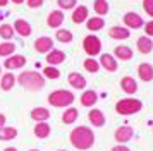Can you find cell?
Masks as SVG:
<instances>
[{"label":"cell","instance_id":"cell-22","mask_svg":"<svg viewBox=\"0 0 153 151\" xmlns=\"http://www.w3.org/2000/svg\"><path fill=\"white\" fill-rule=\"evenodd\" d=\"M47 22H48L50 27H59L64 22V14L60 12V10H53V12H50Z\"/></svg>","mask_w":153,"mask_h":151},{"label":"cell","instance_id":"cell-21","mask_svg":"<svg viewBox=\"0 0 153 151\" xmlns=\"http://www.w3.org/2000/svg\"><path fill=\"white\" fill-rule=\"evenodd\" d=\"M86 17H88V9H86L84 5L76 7V10L72 12V21H74L76 24H81V22H84V21H86Z\"/></svg>","mask_w":153,"mask_h":151},{"label":"cell","instance_id":"cell-12","mask_svg":"<svg viewBox=\"0 0 153 151\" xmlns=\"http://www.w3.org/2000/svg\"><path fill=\"white\" fill-rule=\"evenodd\" d=\"M14 31H17V34H21V36H29L31 34V26H29L28 21L24 19H16L14 22Z\"/></svg>","mask_w":153,"mask_h":151},{"label":"cell","instance_id":"cell-44","mask_svg":"<svg viewBox=\"0 0 153 151\" xmlns=\"http://www.w3.org/2000/svg\"><path fill=\"white\" fill-rule=\"evenodd\" d=\"M29 151H40V150H29Z\"/></svg>","mask_w":153,"mask_h":151},{"label":"cell","instance_id":"cell-2","mask_svg":"<svg viewBox=\"0 0 153 151\" xmlns=\"http://www.w3.org/2000/svg\"><path fill=\"white\" fill-rule=\"evenodd\" d=\"M17 81H19L21 86H24L26 89H31V91H38V89H42L43 86H45L43 76L38 74V72H29V70L22 72Z\"/></svg>","mask_w":153,"mask_h":151},{"label":"cell","instance_id":"cell-19","mask_svg":"<svg viewBox=\"0 0 153 151\" xmlns=\"http://www.w3.org/2000/svg\"><path fill=\"white\" fill-rule=\"evenodd\" d=\"M50 132H52V129H50V125H48L47 122H38V124L35 125V136L40 137V139L48 137Z\"/></svg>","mask_w":153,"mask_h":151},{"label":"cell","instance_id":"cell-34","mask_svg":"<svg viewBox=\"0 0 153 151\" xmlns=\"http://www.w3.org/2000/svg\"><path fill=\"white\" fill-rule=\"evenodd\" d=\"M84 69L90 70V72H97L100 69V64L97 60H93V58H88V60H84Z\"/></svg>","mask_w":153,"mask_h":151},{"label":"cell","instance_id":"cell-28","mask_svg":"<svg viewBox=\"0 0 153 151\" xmlns=\"http://www.w3.org/2000/svg\"><path fill=\"white\" fill-rule=\"evenodd\" d=\"M55 38L60 41V43H69V41H72V33L67 31V29H57Z\"/></svg>","mask_w":153,"mask_h":151},{"label":"cell","instance_id":"cell-10","mask_svg":"<svg viewBox=\"0 0 153 151\" xmlns=\"http://www.w3.org/2000/svg\"><path fill=\"white\" fill-rule=\"evenodd\" d=\"M120 88L124 89L127 95H134L138 91V84H136V81L132 79L131 76H126V77L120 79Z\"/></svg>","mask_w":153,"mask_h":151},{"label":"cell","instance_id":"cell-13","mask_svg":"<svg viewBox=\"0 0 153 151\" xmlns=\"http://www.w3.org/2000/svg\"><path fill=\"white\" fill-rule=\"evenodd\" d=\"M90 122L95 125V127H103L105 125V115L102 110L98 108H93L90 112Z\"/></svg>","mask_w":153,"mask_h":151},{"label":"cell","instance_id":"cell-45","mask_svg":"<svg viewBox=\"0 0 153 151\" xmlns=\"http://www.w3.org/2000/svg\"><path fill=\"white\" fill-rule=\"evenodd\" d=\"M60 151H65V150H60Z\"/></svg>","mask_w":153,"mask_h":151},{"label":"cell","instance_id":"cell-23","mask_svg":"<svg viewBox=\"0 0 153 151\" xmlns=\"http://www.w3.org/2000/svg\"><path fill=\"white\" fill-rule=\"evenodd\" d=\"M14 84H16V77H14V74H10V72L4 74L2 81H0V88L4 89V91H10V89L14 88Z\"/></svg>","mask_w":153,"mask_h":151},{"label":"cell","instance_id":"cell-20","mask_svg":"<svg viewBox=\"0 0 153 151\" xmlns=\"http://www.w3.org/2000/svg\"><path fill=\"white\" fill-rule=\"evenodd\" d=\"M98 101V95L95 91H84L81 95V105L83 107H93Z\"/></svg>","mask_w":153,"mask_h":151},{"label":"cell","instance_id":"cell-11","mask_svg":"<svg viewBox=\"0 0 153 151\" xmlns=\"http://www.w3.org/2000/svg\"><path fill=\"white\" fill-rule=\"evenodd\" d=\"M138 76L141 77V81H145V82L152 81V79H153V67H152V64H139Z\"/></svg>","mask_w":153,"mask_h":151},{"label":"cell","instance_id":"cell-38","mask_svg":"<svg viewBox=\"0 0 153 151\" xmlns=\"http://www.w3.org/2000/svg\"><path fill=\"white\" fill-rule=\"evenodd\" d=\"M43 0H28V5L31 7V9H36V7H42Z\"/></svg>","mask_w":153,"mask_h":151},{"label":"cell","instance_id":"cell-6","mask_svg":"<svg viewBox=\"0 0 153 151\" xmlns=\"http://www.w3.org/2000/svg\"><path fill=\"white\" fill-rule=\"evenodd\" d=\"M52 47H53V41H52V38H48V36H42V38H38V40L35 41V48H36V52H40V53L50 52Z\"/></svg>","mask_w":153,"mask_h":151},{"label":"cell","instance_id":"cell-42","mask_svg":"<svg viewBox=\"0 0 153 151\" xmlns=\"http://www.w3.org/2000/svg\"><path fill=\"white\" fill-rule=\"evenodd\" d=\"M12 2H14V4H17V5H19V4H22V2H24V0H12Z\"/></svg>","mask_w":153,"mask_h":151},{"label":"cell","instance_id":"cell-46","mask_svg":"<svg viewBox=\"0 0 153 151\" xmlns=\"http://www.w3.org/2000/svg\"><path fill=\"white\" fill-rule=\"evenodd\" d=\"M0 70H2V69H0Z\"/></svg>","mask_w":153,"mask_h":151},{"label":"cell","instance_id":"cell-7","mask_svg":"<svg viewBox=\"0 0 153 151\" xmlns=\"http://www.w3.org/2000/svg\"><path fill=\"white\" fill-rule=\"evenodd\" d=\"M131 137H132V127H129V125H120L115 130V141H119V143H127Z\"/></svg>","mask_w":153,"mask_h":151},{"label":"cell","instance_id":"cell-35","mask_svg":"<svg viewBox=\"0 0 153 151\" xmlns=\"http://www.w3.org/2000/svg\"><path fill=\"white\" fill-rule=\"evenodd\" d=\"M59 5L62 9H72L76 5V0H59Z\"/></svg>","mask_w":153,"mask_h":151},{"label":"cell","instance_id":"cell-36","mask_svg":"<svg viewBox=\"0 0 153 151\" xmlns=\"http://www.w3.org/2000/svg\"><path fill=\"white\" fill-rule=\"evenodd\" d=\"M143 7H145L146 14L153 17V0H145V2H143Z\"/></svg>","mask_w":153,"mask_h":151},{"label":"cell","instance_id":"cell-15","mask_svg":"<svg viewBox=\"0 0 153 151\" xmlns=\"http://www.w3.org/2000/svg\"><path fill=\"white\" fill-rule=\"evenodd\" d=\"M108 34H110V38H114V40H127V38L131 36V31L126 29V27L115 26L108 31Z\"/></svg>","mask_w":153,"mask_h":151},{"label":"cell","instance_id":"cell-3","mask_svg":"<svg viewBox=\"0 0 153 151\" xmlns=\"http://www.w3.org/2000/svg\"><path fill=\"white\" fill-rule=\"evenodd\" d=\"M48 103L52 107L62 108V107H71L74 103V95L67 89H57L48 95Z\"/></svg>","mask_w":153,"mask_h":151},{"label":"cell","instance_id":"cell-18","mask_svg":"<svg viewBox=\"0 0 153 151\" xmlns=\"http://www.w3.org/2000/svg\"><path fill=\"white\" fill-rule=\"evenodd\" d=\"M65 60V53L64 52H59V50H50L48 55H47V62L50 65H57V64H62Z\"/></svg>","mask_w":153,"mask_h":151},{"label":"cell","instance_id":"cell-39","mask_svg":"<svg viewBox=\"0 0 153 151\" xmlns=\"http://www.w3.org/2000/svg\"><path fill=\"white\" fill-rule=\"evenodd\" d=\"M112 151H131V150H129L127 146H122V144H120V146H115V148H112Z\"/></svg>","mask_w":153,"mask_h":151},{"label":"cell","instance_id":"cell-25","mask_svg":"<svg viewBox=\"0 0 153 151\" xmlns=\"http://www.w3.org/2000/svg\"><path fill=\"white\" fill-rule=\"evenodd\" d=\"M115 57H119L120 60H131L132 58V50L129 47L120 45V47L115 48Z\"/></svg>","mask_w":153,"mask_h":151},{"label":"cell","instance_id":"cell-41","mask_svg":"<svg viewBox=\"0 0 153 151\" xmlns=\"http://www.w3.org/2000/svg\"><path fill=\"white\" fill-rule=\"evenodd\" d=\"M7 4H9L7 0H0V7H5V5H7Z\"/></svg>","mask_w":153,"mask_h":151},{"label":"cell","instance_id":"cell-24","mask_svg":"<svg viewBox=\"0 0 153 151\" xmlns=\"http://www.w3.org/2000/svg\"><path fill=\"white\" fill-rule=\"evenodd\" d=\"M138 50L141 53H150L153 50V43L152 40L148 38V36H143V38H139L138 40Z\"/></svg>","mask_w":153,"mask_h":151},{"label":"cell","instance_id":"cell-17","mask_svg":"<svg viewBox=\"0 0 153 151\" xmlns=\"http://www.w3.org/2000/svg\"><path fill=\"white\" fill-rule=\"evenodd\" d=\"M100 62H102V65L105 67V70H108V72H115L117 70V62H115V58L110 53H103L102 58H100Z\"/></svg>","mask_w":153,"mask_h":151},{"label":"cell","instance_id":"cell-31","mask_svg":"<svg viewBox=\"0 0 153 151\" xmlns=\"http://www.w3.org/2000/svg\"><path fill=\"white\" fill-rule=\"evenodd\" d=\"M95 12L98 16H105V14L108 12V4H107V0H95Z\"/></svg>","mask_w":153,"mask_h":151},{"label":"cell","instance_id":"cell-37","mask_svg":"<svg viewBox=\"0 0 153 151\" xmlns=\"http://www.w3.org/2000/svg\"><path fill=\"white\" fill-rule=\"evenodd\" d=\"M145 31H146L148 36H153V21H150V22L145 24Z\"/></svg>","mask_w":153,"mask_h":151},{"label":"cell","instance_id":"cell-27","mask_svg":"<svg viewBox=\"0 0 153 151\" xmlns=\"http://www.w3.org/2000/svg\"><path fill=\"white\" fill-rule=\"evenodd\" d=\"M17 136V129L14 127H2L0 129V141H10Z\"/></svg>","mask_w":153,"mask_h":151},{"label":"cell","instance_id":"cell-1","mask_svg":"<svg viewBox=\"0 0 153 151\" xmlns=\"http://www.w3.org/2000/svg\"><path fill=\"white\" fill-rule=\"evenodd\" d=\"M95 143V134L90 127H84V125H79L71 132V144L76 148V150H90Z\"/></svg>","mask_w":153,"mask_h":151},{"label":"cell","instance_id":"cell-33","mask_svg":"<svg viewBox=\"0 0 153 151\" xmlns=\"http://www.w3.org/2000/svg\"><path fill=\"white\" fill-rule=\"evenodd\" d=\"M0 36H2L4 40H10V38L14 36V27L9 26V24H2V26H0Z\"/></svg>","mask_w":153,"mask_h":151},{"label":"cell","instance_id":"cell-9","mask_svg":"<svg viewBox=\"0 0 153 151\" xmlns=\"http://www.w3.org/2000/svg\"><path fill=\"white\" fill-rule=\"evenodd\" d=\"M7 69H21L26 65V57L24 55H14V57H9L5 64H4Z\"/></svg>","mask_w":153,"mask_h":151},{"label":"cell","instance_id":"cell-26","mask_svg":"<svg viewBox=\"0 0 153 151\" xmlns=\"http://www.w3.org/2000/svg\"><path fill=\"white\" fill-rule=\"evenodd\" d=\"M77 117H79V112L72 107V108H67L65 112H64L62 122L64 124H72V122H76V120H77Z\"/></svg>","mask_w":153,"mask_h":151},{"label":"cell","instance_id":"cell-30","mask_svg":"<svg viewBox=\"0 0 153 151\" xmlns=\"http://www.w3.org/2000/svg\"><path fill=\"white\" fill-rule=\"evenodd\" d=\"M16 52L14 43H0V57H9Z\"/></svg>","mask_w":153,"mask_h":151},{"label":"cell","instance_id":"cell-4","mask_svg":"<svg viewBox=\"0 0 153 151\" xmlns=\"http://www.w3.org/2000/svg\"><path fill=\"white\" fill-rule=\"evenodd\" d=\"M141 108H143V103L136 98H124V100L117 101V105H115V112L120 113V115H134Z\"/></svg>","mask_w":153,"mask_h":151},{"label":"cell","instance_id":"cell-5","mask_svg":"<svg viewBox=\"0 0 153 151\" xmlns=\"http://www.w3.org/2000/svg\"><path fill=\"white\" fill-rule=\"evenodd\" d=\"M83 48L88 55H98L100 50H102V41H100L98 36L90 34V36H86L83 40Z\"/></svg>","mask_w":153,"mask_h":151},{"label":"cell","instance_id":"cell-40","mask_svg":"<svg viewBox=\"0 0 153 151\" xmlns=\"http://www.w3.org/2000/svg\"><path fill=\"white\" fill-rule=\"evenodd\" d=\"M5 120H7L5 115H4V113H0V129H2V127H5Z\"/></svg>","mask_w":153,"mask_h":151},{"label":"cell","instance_id":"cell-43","mask_svg":"<svg viewBox=\"0 0 153 151\" xmlns=\"http://www.w3.org/2000/svg\"><path fill=\"white\" fill-rule=\"evenodd\" d=\"M4 151H17V150H16V148H5Z\"/></svg>","mask_w":153,"mask_h":151},{"label":"cell","instance_id":"cell-16","mask_svg":"<svg viewBox=\"0 0 153 151\" xmlns=\"http://www.w3.org/2000/svg\"><path fill=\"white\" fill-rule=\"evenodd\" d=\"M67 81H69V84L72 88H76V89H83L86 86V79L81 74H77V72H71L69 77H67Z\"/></svg>","mask_w":153,"mask_h":151},{"label":"cell","instance_id":"cell-29","mask_svg":"<svg viewBox=\"0 0 153 151\" xmlns=\"http://www.w3.org/2000/svg\"><path fill=\"white\" fill-rule=\"evenodd\" d=\"M103 26H105V22L102 17H91V19H88V29L90 31H98Z\"/></svg>","mask_w":153,"mask_h":151},{"label":"cell","instance_id":"cell-32","mask_svg":"<svg viewBox=\"0 0 153 151\" xmlns=\"http://www.w3.org/2000/svg\"><path fill=\"white\" fill-rule=\"evenodd\" d=\"M43 74H45V77H48V79H59L60 77V70L55 69L53 65H48V67L43 69Z\"/></svg>","mask_w":153,"mask_h":151},{"label":"cell","instance_id":"cell-8","mask_svg":"<svg viewBox=\"0 0 153 151\" xmlns=\"http://www.w3.org/2000/svg\"><path fill=\"white\" fill-rule=\"evenodd\" d=\"M124 22L127 24L129 27H132V29H138V27H141L145 22H143V19H141V16H138L136 12H127L124 16Z\"/></svg>","mask_w":153,"mask_h":151},{"label":"cell","instance_id":"cell-14","mask_svg":"<svg viewBox=\"0 0 153 151\" xmlns=\"http://www.w3.org/2000/svg\"><path fill=\"white\" fill-rule=\"evenodd\" d=\"M50 117V112L43 107H36V108L31 110V118L36 120V122H47Z\"/></svg>","mask_w":153,"mask_h":151}]
</instances>
